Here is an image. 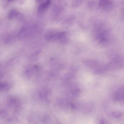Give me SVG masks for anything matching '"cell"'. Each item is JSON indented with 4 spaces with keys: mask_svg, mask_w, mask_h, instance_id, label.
I'll use <instances>...</instances> for the list:
<instances>
[{
    "mask_svg": "<svg viewBox=\"0 0 124 124\" xmlns=\"http://www.w3.org/2000/svg\"><path fill=\"white\" fill-rule=\"evenodd\" d=\"M107 71L106 64H101L94 69L93 72L95 74H103Z\"/></svg>",
    "mask_w": 124,
    "mask_h": 124,
    "instance_id": "8992f818",
    "label": "cell"
},
{
    "mask_svg": "<svg viewBox=\"0 0 124 124\" xmlns=\"http://www.w3.org/2000/svg\"><path fill=\"white\" fill-rule=\"evenodd\" d=\"M112 116L114 118H119L122 116L124 113L120 111H114L112 112L111 113Z\"/></svg>",
    "mask_w": 124,
    "mask_h": 124,
    "instance_id": "52a82bcc",
    "label": "cell"
},
{
    "mask_svg": "<svg viewBox=\"0 0 124 124\" xmlns=\"http://www.w3.org/2000/svg\"><path fill=\"white\" fill-rule=\"evenodd\" d=\"M51 3V1L49 0H46L41 2L38 7V12L40 13L44 12L49 7Z\"/></svg>",
    "mask_w": 124,
    "mask_h": 124,
    "instance_id": "277c9868",
    "label": "cell"
},
{
    "mask_svg": "<svg viewBox=\"0 0 124 124\" xmlns=\"http://www.w3.org/2000/svg\"><path fill=\"white\" fill-rule=\"evenodd\" d=\"M112 98L116 101H124V86L118 88L115 92L113 95Z\"/></svg>",
    "mask_w": 124,
    "mask_h": 124,
    "instance_id": "3957f363",
    "label": "cell"
},
{
    "mask_svg": "<svg viewBox=\"0 0 124 124\" xmlns=\"http://www.w3.org/2000/svg\"><path fill=\"white\" fill-rule=\"evenodd\" d=\"M84 63L88 67L95 69L101 64L98 62L94 60H88L84 61Z\"/></svg>",
    "mask_w": 124,
    "mask_h": 124,
    "instance_id": "5b68a950",
    "label": "cell"
},
{
    "mask_svg": "<svg viewBox=\"0 0 124 124\" xmlns=\"http://www.w3.org/2000/svg\"><path fill=\"white\" fill-rule=\"evenodd\" d=\"M82 0H76L73 2L72 6L76 7L79 6L82 3Z\"/></svg>",
    "mask_w": 124,
    "mask_h": 124,
    "instance_id": "30bf717a",
    "label": "cell"
},
{
    "mask_svg": "<svg viewBox=\"0 0 124 124\" xmlns=\"http://www.w3.org/2000/svg\"><path fill=\"white\" fill-rule=\"evenodd\" d=\"M106 64L107 71L116 70L120 69L124 65V59L121 56H115Z\"/></svg>",
    "mask_w": 124,
    "mask_h": 124,
    "instance_id": "6da1fadb",
    "label": "cell"
},
{
    "mask_svg": "<svg viewBox=\"0 0 124 124\" xmlns=\"http://www.w3.org/2000/svg\"><path fill=\"white\" fill-rule=\"evenodd\" d=\"M101 124H108L107 121L104 119H101L100 121Z\"/></svg>",
    "mask_w": 124,
    "mask_h": 124,
    "instance_id": "8fae6325",
    "label": "cell"
},
{
    "mask_svg": "<svg viewBox=\"0 0 124 124\" xmlns=\"http://www.w3.org/2000/svg\"><path fill=\"white\" fill-rule=\"evenodd\" d=\"M64 31H58L54 30L48 31L45 34V37L47 41L53 42L60 40L66 35Z\"/></svg>",
    "mask_w": 124,
    "mask_h": 124,
    "instance_id": "7a4b0ae2",
    "label": "cell"
},
{
    "mask_svg": "<svg viewBox=\"0 0 124 124\" xmlns=\"http://www.w3.org/2000/svg\"><path fill=\"white\" fill-rule=\"evenodd\" d=\"M18 13L17 11L15 9H12L10 11L8 15V17L9 19H11L17 15Z\"/></svg>",
    "mask_w": 124,
    "mask_h": 124,
    "instance_id": "ba28073f",
    "label": "cell"
},
{
    "mask_svg": "<svg viewBox=\"0 0 124 124\" xmlns=\"http://www.w3.org/2000/svg\"><path fill=\"white\" fill-rule=\"evenodd\" d=\"M80 91L78 89H75L72 91V95L74 97H77L79 95L80 93Z\"/></svg>",
    "mask_w": 124,
    "mask_h": 124,
    "instance_id": "9c48e42d",
    "label": "cell"
}]
</instances>
